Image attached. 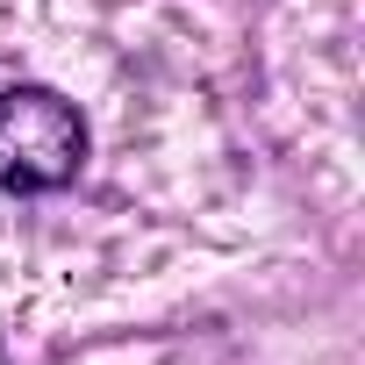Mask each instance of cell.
Returning a JSON list of instances; mask_svg holds the SVG:
<instances>
[{
    "mask_svg": "<svg viewBox=\"0 0 365 365\" xmlns=\"http://www.w3.org/2000/svg\"><path fill=\"white\" fill-rule=\"evenodd\" d=\"M86 165V122L51 86L0 93V187L8 194H58Z\"/></svg>",
    "mask_w": 365,
    "mask_h": 365,
    "instance_id": "1",
    "label": "cell"
}]
</instances>
